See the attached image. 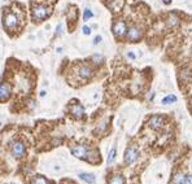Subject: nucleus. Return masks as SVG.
<instances>
[{"label":"nucleus","mask_w":192,"mask_h":184,"mask_svg":"<svg viewBox=\"0 0 192 184\" xmlns=\"http://www.w3.org/2000/svg\"><path fill=\"white\" fill-rule=\"evenodd\" d=\"M177 101V96L175 95H168L166 97L162 99V104L164 105H169V104H173Z\"/></svg>","instance_id":"dca6fc26"},{"label":"nucleus","mask_w":192,"mask_h":184,"mask_svg":"<svg viewBox=\"0 0 192 184\" xmlns=\"http://www.w3.org/2000/svg\"><path fill=\"white\" fill-rule=\"evenodd\" d=\"M143 35V30L139 27V26H131V27H127V33H126V38H127L129 42H139Z\"/></svg>","instance_id":"20e7f679"},{"label":"nucleus","mask_w":192,"mask_h":184,"mask_svg":"<svg viewBox=\"0 0 192 184\" xmlns=\"http://www.w3.org/2000/svg\"><path fill=\"white\" fill-rule=\"evenodd\" d=\"M78 75H79L82 79H91L94 75V70L91 69L90 66H87V65H81L79 68H78Z\"/></svg>","instance_id":"9d476101"},{"label":"nucleus","mask_w":192,"mask_h":184,"mask_svg":"<svg viewBox=\"0 0 192 184\" xmlns=\"http://www.w3.org/2000/svg\"><path fill=\"white\" fill-rule=\"evenodd\" d=\"M31 184H48V182L46 180V178L40 176V175H35L31 180Z\"/></svg>","instance_id":"f3484780"},{"label":"nucleus","mask_w":192,"mask_h":184,"mask_svg":"<svg viewBox=\"0 0 192 184\" xmlns=\"http://www.w3.org/2000/svg\"><path fill=\"white\" fill-rule=\"evenodd\" d=\"M164 117L161 116H152L149 118V121H148V125H149V127L152 130H160L164 126Z\"/></svg>","instance_id":"1a4fd4ad"},{"label":"nucleus","mask_w":192,"mask_h":184,"mask_svg":"<svg viewBox=\"0 0 192 184\" xmlns=\"http://www.w3.org/2000/svg\"><path fill=\"white\" fill-rule=\"evenodd\" d=\"M72 154L74 157H77V158L87 160V158H88L90 152H88V149H87L86 145H83V144H78V145L72 148Z\"/></svg>","instance_id":"423d86ee"},{"label":"nucleus","mask_w":192,"mask_h":184,"mask_svg":"<svg viewBox=\"0 0 192 184\" xmlns=\"http://www.w3.org/2000/svg\"><path fill=\"white\" fill-rule=\"evenodd\" d=\"M70 113H72V116L74 118L79 119V118H82L83 114H85V109H83V106H82L79 103H74L70 106Z\"/></svg>","instance_id":"9b49d317"},{"label":"nucleus","mask_w":192,"mask_h":184,"mask_svg":"<svg viewBox=\"0 0 192 184\" xmlns=\"http://www.w3.org/2000/svg\"><path fill=\"white\" fill-rule=\"evenodd\" d=\"M108 184H125V178L122 175L117 174V175H113V176L109 178Z\"/></svg>","instance_id":"f8f14e48"},{"label":"nucleus","mask_w":192,"mask_h":184,"mask_svg":"<svg viewBox=\"0 0 192 184\" xmlns=\"http://www.w3.org/2000/svg\"><path fill=\"white\" fill-rule=\"evenodd\" d=\"M184 184H192V175H191V176H186Z\"/></svg>","instance_id":"5701e85b"},{"label":"nucleus","mask_w":192,"mask_h":184,"mask_svg":"<svg viewBox=\"0 0 192 184\" xmlns=\"http://www.w3.org/2000/svg\"><path fill=\"white\" fill-rule=\"evenodd\" d=\"M127 56H129V57H130V59H133V60H135V55L133 53V52H129V53H127Z\"/></svg>","instance_id":"393cba45"},{"label":"nucleus","mask_w":192,"mask_h":184,"mask_svg":"<svg viewBox=\"0 0 192 184\" xmlns=\"http://www.w3.org/2000/svg\"><path fill=\"white\" fill-rule=\"evenodd\" d=\"M186 182V175L183 173H177L173 178V183L174 184H184Z\"/></svg>","instance_id":"4468645a"},{"label":"nucleus","mask_w":192,"mask_h":184,"mask_svg":"<svg viewBox=\"0 0 192 184\" xmlns=\"http://www.w3.org/2000/svg\"><path fill=\"white\" fill-rule=\"evenodd\" d=\"M116 153H117L116 148H113V149H112L110 152H109V156H108V162H109V163L114 161V158H116Z\"/></svg>","instance_id":"aec40b11"},{"label":"nucleus","mask_w":192,"mask_h":184,"mask_svg":"<svg viewBox=\"0 0 192 184\" xmlns=\"http://www.w3.org/2000/svg\"><path fill=\"white\" fill-rule=\"evenodd\" d=\"M79 178L82 179V180H85L87 183H94L95 182V176L92 174H87V173H82L79 175Z\"/></svg>","instance_id":"2eb2a0df"},{"label":"nucleus","mask_w":192,"mask_h":184,"mask_svg":"<svg viewBox=\"0 0 192 184\" xmlns=\"http://www.w3.org/2000/svg\"><path fill=\"white\" fill-rule=\"evenodd\" d=\"M18 26V17L13 12H8L4 16V27L7 30H13Z\"/></svg>","instance_id":"39448f33"},{"label":"nucleus","mask_w":192,"mask_h":184,"mask_svg":"<svg viewBox=\"0 0 192 184\" xmlns=\"http://www.w3.org/2000/svg\"><path fill=\"white\" fill-rule=\"evenodd\" d=\"M168 25L171 26V27H174V26H177L178 24H179V17H178L177 14H174V13H170V14L168 16Z\"/></svg>","instance_id":"ddd939ff"},{"label":"nucleus","mask_w":192,"mask_h":184,"mask_svg":"<svg viewBox=\"0 0 192 184\" xmlns=\"http://www.w3.org/2000/svg\"><path fill=\"white\" fill-rule=\"evenodd\" d=\"M162 2H164L165 4H166V5H169V4L171 3V0H162Z\"/></svg>","instance_id":"a878e982"},{"label":"nucleus","mask_w":192,"mask_h":184,"mask_svg":"<svg viewBox=\"0 0 192 184\" xmlns=\"http://www.w3.org/2000/svg\"><path fill=\"white\" fill-rule=\"evenodd\" d=\"M52 8L50 5H46V4H38L34 3L31 5V17L35 22H40V21H44L47 18H50V16L52 14Z\"/></svg>","instance_id":"f257e3e1"},{"label":"nucleus","mask_w":192,"mask_h":184,"mask_svg":"<svg viewBox=\"0 0 192 184\" xmlns=\"http://www.w3.org/2000/svg\"><path fill=\"white\" fill-rule=\"evenodd\" d=\"M91 60H92V62L95 65H100V64H103V61H104V57L101 55H98V53H95L92 57H91Z\"/></svg>","instance_id":"a211bd4d"},{"label":"nucleus","mask_w":192,"mask_h":184,"mask_svg":"<svg viewBox=\"0 0 192 184\" xmlns=\"http://www.w3.org/2000/svg\"><path fill=\"white\" fill-rule=\"evenodd\" d=\"M0 78H2V75H0Z\"/></svg>","instance_id":"c85d7f7f"},{"label":"nucleus","mask_w":192,"mask_h":184,"mask_svg":"<svg viewBox=\"0 0 192 184\" xmlns=\"http://www.w3.org/2000/svg\"><path fill=\"white\" fill-rule=\"evenodd\" d=\"M138 157H139L138 148L135 145H130L127 149H126V152H125L123 161H125L126 165H131V163H134V162L138 160Z\"/></svg>","instance_id":"7ed1b4c3"},{"label":"nucleus","mask_w":192,"mask_h":184,"mask_svg":"<svg viewBox=\"0 0 192 184\" xmlns=\"http://www.w3.org/2000/svg\"><path fill=\"white\" fill-rule=\"evenodd\" d=\"M100 42H101V36H100V35H98V36L94 39V44H99Z\"/></svg>","instance_id":"4be33fe9"},{"label":"nucleus","mask_w":192,"mask_h":184,"mask_svg":"<svg viewBox=\"0 0 192 184\" xmlns=\"http://www.w3.org/2000/svg\"><path fill=\"white\" fill-rule=\"evenodd\" d=\"M12 154L16 158H22L26 154V147L22 141H14L12 144Z\"/></svg>","instance_id":"0eeeda50"},{"label":"nucleus","mask_w":192,"mask_h":184,"mask_svg":"<svg viewBox=\"0 0 192 184\" xmlns=\"http://www.w3.org/2000/svg\"><path fill=\"white\" fill-rule=\"evenodd\" d=\"M112 31L114 34L116 38H125L126 36V33H127V25H126L125 21H116L113 24V27H112Z\"/></svg>","instance_id":"f03ea898"},{"label":"nucleus","mask_w":192,"mask_h":184,"mask_svg":"<svg viewBox=\"0 0 192 184\" xmlns=\"http://www.w3.org/2000/svg\"><path fill=\"white\" fill-rule=\"evenodd\" d=\"M0 173H2V167H0Z\"/></svg>","instance_id":"cd10ccee"},{"label":"nucleus","mask_w":192,"mask_h":184,"mask_svg":"<svg viewBox=\"0 0 192 184\" xmlns=\"http://www.w3.org/2000/svg\"><path fill=\"white\" fill-rule=\"evenodd\" d=\"M82 30H83V34H85V35H90V34H91V29L88 27V26H83V27H82Z\"/></svg>","instance_id":"412c9836"},{"label":"nucleus","mask_w":192,"mask_h":184,"mask_svg":"<svg viewBox=\"0 0 192 184\" xmlns=\"http://www.w3.org/2000/svg\"><path fill=\"white\" fill-rule=\"evenodd\" d=\"M92 16H94V13L91 12V11L88 9V8H87V9H85V11H83V21H87V20H90V18H91V17H92Z\"/></svg>","instance_id":"6ab92c4d"},{"label":"nucleus","mask_w":192,"mask_h":184,"mask_svg":"<svg viewBox=\"0 0 192 184\" xmlns=\"http://www.w3.org/2000/svg\"><path fill=\"white\" fill-rule=\"evenodd\" d=\"M61 33V25H59L57 26V29H56V33H55V35H56V36H57V35Z\"/></svg>","instance_id":"b1692460"},{"label":"nucleus","mask_w":192,"mask_h":184,"mask_svg":"<svg viewBox=\"0 0 192 184\" xmlns=\"http://www.w3.org/2000/svg\"><path fill=\"white\" fill-rule=\"evenodd\" d=\"M191 109H192V101H191Z\"/></svg>","instance_id":"bb28decb"},{"label":"nucleus","mask_w":192,"mask_h":184,"mask_svg":"<svg viewBox=\"0 0 192 184\" xmlns=\"http://www.w3.org/2000/svg\"><path fill=\"white\" fill-rule=\"evenodd\" d=\"M12 95V87L9 83L7 82H3L0 83V101H7L8 99L11 97Z\"/></svg>","instance_id":"6e6552de"}]
</instances>
